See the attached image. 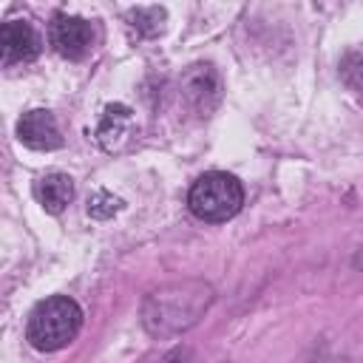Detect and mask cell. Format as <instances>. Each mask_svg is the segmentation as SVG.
<instances>
[{"instance_id":"cell-6","label":"cell","mask_w":363,"mask_h":363,"mask_svg":"<svg viewBox=\"0 0 363 363\" xmlns=\"http://www.w3.org/2000/svg\"><path fill=\"white\" fill-rule=\"evenodd\" d=\"M0 48H3V65L31 62L40 54L43 40L28 20H6L0 28Z\"/></svg>"},{"instance_id":"cell-8","label":"cell","mask_w":363,"mask_h":363,"mask_svg":"<svg viewBox=\"0 0 363 363\" xmlns=\"http://www.w3.org/2000/svg\"><path fill=\"white\" fill-rule=\"evenodd\" d=\"M130 133H133V113H130V108L122 105V102L108 105L102 119H99V128H96V142L108 153H116V150L125 147Z\"/></svg>"},{"instance_id":"cell-13","label":"cell","mask_w":363,"mask_h":363,"mask_svg":"<svg viewBox=\"0 0 363 363\" xmlns=\"http://www.w3.org/2000/svg\"><path fill=\"white\" fill-rule=\"evenodd\" d=\"M187 360V349H173L170 354H164L159 363H184Z\"/></svg>"},{"instance_id":"cell-12","label":"cell","mask_w":363,"mask_h":363,"mask_svg":"<svg viewBox=\"0 0 363 363\" xmlns=\"http://www.w3.org/2000/svg\"><path fill=\"white\" fill-rule=\"evenodd\" d=\"M119 210H122V199H116V196L108 193V190H96V193L88 199V216H91V218L105 221V218H111V216L119 213Z\"/></svg>"},{"instance_id":"cell-5","label":"cell","mask_w":363,"mask_h":363,"mask_svg":"<svg viewBox=\"0 0 363 363\" xmlns=\"http://www.w3.org/2000/svg\"><path fill=\"white\" fill-rule=\"evenodd\" d=\"M48 40L57 54L68 60H82L91 51L94 43V28L88 20L74 17V14H57L48 26Z\"/></svg>"},{"instance_id":"cell-4","label":"cell","mask_w":363,"mask_h":363,"mask_svg":"<svg viewBox=\"0 0 363 363\" xmlns=\"http://www.w3.org/2000/svg\"><path fill=\"white\" fill-rule=\"evenodd\" d=\"M182 96L196 116H210L221 102V79L213 65H190L182 77Z\"/></svg>"},{"instance_id":"cell-10","label":"cell","mask_w":363,"mask_h":363,"mask_svg":"<svg viewBox=\"0 0 363 363\" xmlns=\"http://www.w3.org/2000/svg\"><path fill=\"white\" fill-rule=\"evenodd\" d=\"M164 20H167V11L162 6H139V9H130L128 11V23H130V28L139 37H156V34H162Z\"/></svg>"},{"instance_id":"cell-11","label":"cell","mask_w":363,"mask_h":363,"mask_svg":"<svg viewBox=\"0 0 363 363\" xmlns=\"http://www.w3.org/2000/svg\"><path fill=\"white\" fill-rule=\"evenodd\" d=\"M340 79L363 102V51H346L340 60Z\"/></svg>"},{"instance_id":"cell-2","label":"cell","mask_w":363,"mask_h":363,"mask_svg":"<svg viewBox=\"0 0 363 363\" xmlns=\"http://www.w3.org/2000/svg\"><path fill=\"white\" fill-rule=\"evenodd\" d=\"M82 329V309L68 295H54L40 301L26 323V337L40 352L65 349Z\"/></svg>"},{"instance_id":"cell-7","label":"cell","mask_w":363,"mask_h":363,"mask_svg":"<svg viewBox=\"0 0 363 363\" xmlns=\"http://www.w3.org/2000/svg\"><path fill=\"white\" fill-rule=\"evenodd\" d=\"M17 139L26 147H34V150H54V147L62 145V133H60V125H57L54 113L43 111V108L26 111L17 119Z\"/></svg>"},{"instance_id":"cell-1","label":"cell","mask_w":363,"mask_h":363,"mask_svg":"<svg viewBox=\"0 0 363 363\" xmlns=\"http://www.w3.org/2000/svg\"><path fill=\"white\" fill-rule=\"evenodd\" d=\"M213 286L204 281H176L147 292L142 303V326L153 337H170L193 323L210 309Z\"/></svg>"},{"instance_id":"cell-3","label":"cell","mask_w":363,"mask_h":363,"mask_svg":"<svg viewBox=\"0 0 363 363\" xmlns=\"http://www.w3.org/2000/svg\"><path fill=\"white\" fill-rule=\"evenodd\" d=\"M244 204V187L235 176L224 170H210L199 176L187 190V207L196 218L218 224L233 218Z\"/></svg>"},{"instance_id":"cell-9","label":"cell","mask_w":363,"mask_h":363,"mask_svg":"<svg viewBox=\"0 0 363 363\" xmlns=\"http://www.w3.org/2000/svg\"><path fill=\"white\" fill-rule=\"evenodd\" d=\"M34 196L45 213H62L74 199V182L68 173H60V170L45 173L34 182Z\"/></svg>"}]
</instances>
